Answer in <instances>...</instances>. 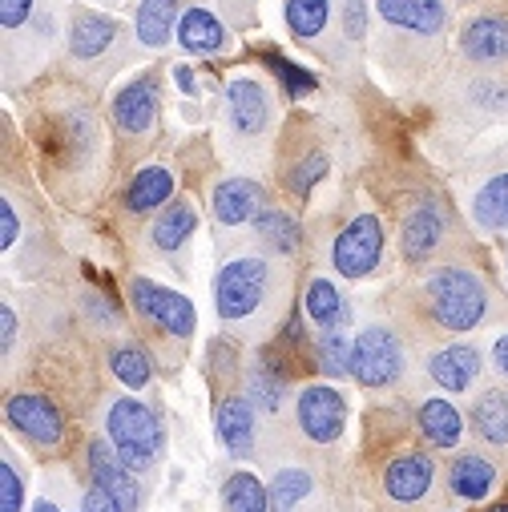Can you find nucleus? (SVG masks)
Wrapping results in <instances>:
<instances>
[{"label":"nucleus","instance_id":"37998d69","mask_svg":"<svg viewBox=\"0 0 508 512\" xmlns=\"http://www.w3.org/2000/svg\"><path fill=\"white\" fill-rule=\"evenodd\" d=\"M492 367H496V375L508 379V335H500V339L492 343Z\"/></svg>","mask_w":508,"mask_h":512},{"label":"nucleus","instance_id":"423d86ee","mask_svg":"<svg viewBox=\"0 0 508 512\" xmlns=\"http://www.w3.org/2000/svg\"><path fill=\"white\" fill-rule=\"evenodd\" d=\"M384 259V222L379 214L351 218L331 242V267L343 279H367Z\"/></svg>","mask_w":508,"mask_h":512},{"label":"nucleus","instance_id":"58836bf2","mask_svg":"<svg viewBox=\"0 0 508 512\" xmlns=\"http://www.w3.org/2000/svg\"><path fill=\"white\" fill-rule=\"evenodd\" d=\"M267 61H271V69L287 81V93H291V97H303L307 89H315V77H311V73H303V69H295L287 57H267Z\"/></svg>","mask_w":508,"mask_h":512},{"label":"nucleus","instance_id":"79ce46f5","mask_svg":"<svg viewBox=\"0 0 508 512\" xmlns=\"http://www.w3.org/2000/svg\"><path fill=\"white\" fill-rule=\"evenodd\" d=\"M0 246L5 250H13V242H17V210H13V202L9 198H0Z\"/></svg>","mask_w":508,"mask_h":512},{"label":"nucleus","instance_id":"72a5a7b5","mask_svg":"<svg viewBox=\"0 0 508 512\" xmlns=\"http://www.w3.org/2000/svg\"><path fill=\"white\" fill-rule=\"evenodd\" d=\"M311 472L303 468H279L275 480H271V508L275 512H295L307 496H311Z\"/></svg>","mask_w":508,"mask_h":512},{"label":"nucleus","instance_id":"c03bdc74","mask_svg":"<svg viewBox=\"0 0 508 512\" xmlns=\"http://www.w3.org/2000/svg\"><path fill=\"white\" fill-rule=\"evenodd\" d=\"M174 77H178V85H186V89L194 93V77H190V69H186V65H178V69H174Z\"/></svg>","mask_w":508,"mask_h":512},{"label":"nucleus","instance_id":"473e14b6","mask_svg":"<svg viewBox=\"0 0 508 512\" xmlns=\"http://www.w3.org/2000/svg\"><path fill=\"white\" fill-rule=\"evenodd\" d=\"M283 17L299 41H319L327 21H331V0H287Z\"/></svg>","mask_w":508,"mask_h":512},{"label":"nucleus","instance_id":"f257e3e1","mask_svg":"<svg viewBox=\"0 0 508 512\" xmlns=\"http://www.w3.org/2000/svg\"><path fill=\"white\" fill-rule=\"evenodd\" d=\"M279 254H234L214 275V311L234 331H267L287 303Z\"/></svg>","mask_w":508,"mask_h":512},{"label":"nucleus","instance_id":"20e7f679","mask_svg":"<svg viewBox=\"0 0 508 512\" xmlns=\"http://www.w3.org/2000/svg\"><path fill=\"white\" fill-rule=\"evenodd\" d=\"M408 371V351L404 339L396 335V327L388 323H367L355 343H351V379L359 388L371 392H388L404 379Z\"/></svg>","mask_w":508,"mask_h":512},{"label":"nucleus","instance_id":"1a4fd4ad","mask_svg":"<svg viewBox=\"0 0 508 512\" xmlns=\"http://www.w3.org/2000/svg\"><path fill=\"white\" fill-rule=\"evenodd\" d=\"M436 488V460L420 448H400L384 472H379V492H384L388 504L396 508H416L432 496Z\"/></svg>","mask_w":508,"mask_h":512},{"label":"nucleus","instance_id":"7ed1b4c3","mask_svg":"<svg viewBox=\"0 0 508 512\" xmlns=\"http://www.w3.org/2000/svg\"><path fill=\"white\" fill-rule=\"evenodd\" d=\"M105 440L117 448V456L130 464L134 472H150L166 448V432L154 408H146L142 400L121 396L105 408Z\"/></svg>","mask_w":508,"mask_h":512},{"label":"nucleus","instance_id":"9d476101","mask_svg":"<svg viewBox=\"0 0 508 512\" xmlns=\"http://www.w3.org/2000/svg\"><path fill=\"white\" fill-rule=\"evenodd\" d=\"M452 214H448V206L444 202H436V198H420L408 214H404V222H400V250H404V259L408 263H428V259H436V254L448 246V238H452Z\"/></svg>","mask_w":508,"mask_h":512},{"label":"nucleus","instance_id":"aec40b11","mask_svg":"<svg viewBox=\"0 0 508 512\" xmlns=\"http://www.w3.org/2000/svg\"><path fill=\"white\" fill-rule=\"evenodd\" d=\"M178 45H182L186 53L214 57V53H226V49H230V29H226V21H222L214 9L194 5V9H186L182 21H178Z\"/></svg>","mask_w":508,"mask_h":512},{"label":"nucleus","instance_id":"ea45409f","mask_svg":"<svg viewBox=\"0 0 508 512\" xmlns=\"http://www.w3.org/2000/svg\"><path fill=\"white\" fill-rule=\"evenodd\" d=\"M81 512H130L125 508L109 488H101V484H93L85 496H81Z\"/></svg>","mask_w":508,"mask_h":512},{"label":"nucleus","instance_id":"0eeeda50","mask_svg":"<svg viewBox=\"0 0 508 512\" xmlns=\"http://www.w3.org/2000/svg\"><path fill=\"white\" fill-rule=\"evenodd\" d=\"M158 77L154 73H142L138 81H130L125 89L113 93L109 101V113H113V130L121 134V142H150L158 134Z\"/></svg>","mask_w":508,"mask_h":512},{"label":"nucleus","instance_id":"a211bd4d","mask_svg":"<svg viewBox=\"0 0 508 512\" xmlns=\"http://www.w3.org/2000/svg\"><path fill=\"white\" fill-rule=\"evenodd\" d=\"M259 408L250 404V396H222L214 408V432L230 456H250L254 436H259Z\"/></svg>","mask_w":508,"mask_h":512},{"label":"nucleus","instance_id":"4468645a","mask_svg":"<svg viewBox=\"0 0 508 512\" xmlns=\"http://www.w3.org/2000/svg\"><path fill=\"white\" fill-rule=\"evenodd\" d=\"M85 464H89V476H93V484H101V488H109L125 508L130 512H138V504H142V484H138V472L125 464L121 456H117V448L109 444V440H89V448H85Z\"/></svg>","mask_w":508,"mask_h":512},{"label":"nucleus","instance_id":"9b49d317","mask_svg":"<svg viewBox=\"0 0 508 512\" xmlns=\"http://www.w3.org/2000/svg\"><path fill=\"white\" fill-rule=\"evenodd\" d=\"M295 424L311 444H335L347 428V400L331 383H307L295 396Z\"/></svg>","mask_w":508,"mask_h":512},{"label":"nucleus","instance_id":"b1692460","mask_svg":"<svg viewBox=\"0 0 508 512\" xmlns=\"http://www.w3.org/2000/svg\"><path fill=\"white\" fill-rule=\"evenodd\" d=\"M416 428H420L424 444L428 448H440V452H448V448H456L464 440V416L456 412V404H448L440 396H432V400L420 404Z\"/></svg>","mask_w":508,"mask_h":512},{"label":"nucleus","instance_id":"a19ab883","mask_svg":"<svg viewBox=\"0 0 508 512\" xmlns=\"http://www.w3.org/2000/svg\"><path fill=\"white\" fill-rule=\"evenodd\" d=\"M0 339H5V359H13V351H17V311L9 303L0 307Z\"/></svg>","mask_w":508,"mask_h":512},{"label":"nucleus","instance_id":"f3484780","mask_svg":"<svg viewBox=\"0 0 508 512\" xmlns=\"http://www.w3.org/2000/svg\"><path fill=\"white\" fill-rule=\"evenodd\" d=\"M375 13L384 17L388 29L412 33L424 41H436L448 25V13H444L440 0H375Z\"/></svg>","mask_w":508,"mask_h":512},{"label":"nucleus","instance_id":"bb28decb","mask_svg":"<svg viewBox=\"0 0 508 512\" xmlns=\"http://www.w3.org/2000/svg\"><path fill=\"white\" fill-rule=\"evenodd\" d=\"M194 226H198L194 206H190V202H170V206L154 218V226H150V242H154L162 254H182L186 242L194 238Z\"/></svg>","mask_w":508,"mask_h":512},{"label":"nucleus","instance_id":"393cba45","mask_svg":"<svg viewBox=\"0 0 508 512\" xmlns=\"http://www.w3.org/2000/svg\"><path fill=\"white\" fill-rule=\"evenodd\" d=\"M246 396L263 416H279L283 412V404H287V371L279 367V359H271V355L254 359V367L246 375Z\"/></svg>","mask_w":508,"mask_h":512},{"label":"nucleus","instance_id":"412c9836","mask_svg":"<svg viewBox=\"0 0 508 512\" xmlns=\"http://www.w3.org/2000/svg\"><path fill=\"white\" fill-rule=\"evenodd\" d=\"M468 420H472V436L484 448L508 456V388H484Z\"/></svg>","mask_w":508,"mask_h":512},{"label":"nucleus","instance_id":"f8f14e48","mask_svg":"<svg viewBox=\"0 0 508 512\" xmlns=\"http://www.w3.org/2000/svg\"><path fill=\"white\" fill-rule=\"evenodd\" d=\"M5 416H9V428L21 432V436H25L33 448H41V452H57V448L65 444V416H61V408H57L49 396H41V392H21V396H13L9 408H5Z\"/></svg>","mask_w":508,"mask_h":512},{"label":"nucleus","instance_id":"c85d7f7f","mask_svg":"<svg viewBox=\"0 0 508 512\" xmlns=\"http://www.w3.org/2000/svg\"><path fill=\"white\" fill-rule=\"evenodd\" d=\"M303 311L319 331H331V327L347 323V303H343V295L331 279H311L303 287Z\"/></svg>","mask_w":508,"mask_h":512},{"label":"nucleus","instance_id":"cd10ccee","mask_svg":"<svg viewBox=\"0 0 508 512\" xmlns=\"http://www.w3.org/2000/svg\"><path fill=\"white\" fill-rule=\"evenodd\" d=\"M178 9L182 0H142L138 5V41L150 49L170 45V37H178Z\"/></svg>","mask_w":508,"mask_h":512},{"label":"nucleus","instance_id":"6ab92c4d","mask_svg":"<svg viewBox=\"0 0 508 512\" xmlns=\"http://www.w3.org/2000/svg\"><path fill=\"white\" fill-rule=\"evenodd\" d=\"M500 484V472L488 456L480 452H460L452 456L448 464V492L460 500V504H484Z\"/></svg>","mask_w":508,"mask_h":512},{"label":"nucleus","instance_id":"7c9ffc66","mask_svg":"<svg viewBox=\"0 0 508 512\" xmlns=\"http://www.w3.org/2000/svg\"><path fill=\"white\" fill-rule=\"evenodd\" d=\"M222 512H275L271 508V488L254 472H234L222 484Z\"/></svg>","mask_w":508,"mask_h":512},{"label":"nucleus","instance_id":"dca6fc26","mask_svg":"<svg viewBox=\"0 0 508 512\" xmlns=\"http://www.w3.org/2000/svg\"><path fill=\"white\" fill-rule=\"evenodd\" d=\"M460 53L472 65L508 61V13H476L460 25Z\"/></svg>","mask_w":508,"mask_h":512},{"label":"nucleus","instance_id":"39448f33","mask_svg":"<svg viewBox=\"0 0 508 512\" xmlns=\"http://www.w3.org/2000/svg\"><path fill=\"white\" fill-rule=\"evenodd\" d=\"M130 307H134V315H138L146 327H154L158 335H170V339H178V343H186V339L194 335L198 315H194V303H190L182 291H170V287L150 283V279H134V283H130Z\"/></svg>","mask_w":508,"mask_h":512},{"label":"nucleus","instance_id":"f704fd0d","mask_svg":"<svg viewBox=\"0 0 508 512\" xmlns=\"http://www.w3.org/2000/svg\"><path fill=\"white\" fill-rule=\"evenodd\" d=\"M351 343L343 327H331V331H319L315 339V355H319V367L327 375H351Z\"/></svg>","mask_w":508,"mask_h":512},{"label":"nucleus","instance_id":"e433bc0d","mask_svg":"<svg viewBox=\"0 0 508 512\" xmlns=\"http://www.w3.org/2000/svg\"><path fill=\"white\" fill-rule=\"evenodd\" d=\"M323 174H327V158H323V154H307V158L291 170V178H287V182H291V190H295L299 198H307V194H311V186H315Z\"/></svg>","mask_w":508,"mask_h":512},{"label":"nucleus","instance_id":"4be33fe9","mask_svg":"<svg viewBox=\"0 0 508 512\" xmlns=\"http://www.w3.org/2000/svg\"><path fill=\"white\" fill-rule=\"evenodd\" d=\"M121 37V25L93 9H73L69 17V49L77 61H97L113 41Z\"/></svg>","mask_w":508,"mask_h":512},{"label":"nucleus","instance_id":"2eb2a0df","mask_svg":"<svg viewBox=\"0 0 508 512\" xmlns=\"http://www.w3.org/2000/svg\"><path fill=\"white\" fill-rule=\"evenodd\" d=\"M424 367H428V379L436 383V388H444L452 396H464V392H472V383L480 379L484 359L468 343H448V347H432Z\"/></svg>","mask_w":508,"mask_h":512},{"label":"nucleus","instance_id":"6e6552de","mask_svg":"<svg viewBox=\"0 0 508 512\" xmlns=\"http://www.w3.org/2000/svg\"><path fill=\"white\" fill-rule=\"evenodd\" d=\"M271 121H275V101L271 89L259 77H234L226 85V125L230 134L242 142H263L271 134Z\"/></svg>","mask_w":508,"mask_h":512},{"label":"nucleus","instance_id":"c756f323","mask_svg":"<svg viewBox=\"0 0 508 512\" xmlns=\"http://www.w3.org/2000/svg\"><path fill=\"white\" fill-rule=\"evenodd\" d=\"M254 234H259V242L271 254H279V259H291V254L299 250V242H303V230L287 210H263L259 218H254Z\"/></svg>","mask_w":508,"mask_h":512},{"label":"nucleus","instance_id":"a18cd8bd","mask_svg":"<svg viewBox=\"0 0 508 512\" xmlns=\"http://www.w3.org/2000/svg\"><path fill=\"white\" fill-rule=\"evenodd\" d=\"M33 512H65V508H57L53 500H37V504H33Z\"/></svg>","mask_w":508,"mask_h":512},{"label":"nucleus","instance_id":"f03ea898","mask_svg":"<svg viewBox=\"0 0 508 512\" xmlns=\"http://www.w3.org/2000/svg\"><path fill=\"white\" fill-rule=\"evenodd\" d=\"M420 303H424L428 323L436 331H448V335L476 331L496 315V299H492L488 279L464 263H444V267L428 271L420 283Z\"/></svg>","mask_w":508,"mask_h":512},{"label":"nucleus","instance_id":"5701e85b","mask_svg":"<svg viewBox=\"0 0 508 512\" xmlns=\"http://www.w3.org/2000/svg\"><path fill=\"white\" fill-rule=\"evenodd\" d=\"M468 210H472V226H480L484 234H508V170L484 178L472 190Z\"/></svg>","mask_w":508,"mask_h":512},{"label":"nucleus","instance_id":"2f4dec72","mask_svg":"<svg viewBox=\"0 0 508 512\" xmlns=\"http://www.w3.org/2000/svg\"><path fill=\"white\" fill-rule=\"evenodd\" d=\"M109 371L117 375L121 388L142 392L146 383L154 379V359H150V351L138 347V343H117V347L109 351Z\"/></svg>","mask_w":508,"mask_h":512},{"label":"nucleus","instance_id":"ddd939ff","mask_svg":"<svg viewBox=\"0 0 508 512\" xmlns=\"http://www.w3.org/2000/svg\"><path fill=\"white\" fill-rule=\"evenodd\" d=\"M267 210V190L250 178H222L214 190H210V218L226 230L234 226H246Z\"/></svg>","mask_w":508,"mask_h":512},{"label":"nucleus","instance_id":"49530a36","mask_svg":"<svg viewBox=\"0 0 508 512\" xmlns=\"http://www.w3.org/2000/svg\"><path fill=\"white\" fill-rule=\"evenodd\" d=\"M488 512H508V500H500V504H492Z\"/></svg>","mask_w":508,"mask_h":512},{"label":"nucleus","instance_id":"4c0bfd02","mask_svg":"<svg viewBox=\"0 0 508 512\" xmlns=\"http://www.w3.org/2000/svg\"><path fill=\"white\" fill-rule=\"evenodd\" d=\"M33 9H37V0H0V29H5V33L25 29Z\"/></svg>","mask_w":508,"mask_h":512},{"label":"nucleus","instance_id":"c9c22d12","mask_svg":"<svg viewBox=\"0 0 508 512\" xmlns=\"http://www.w3.org/2000/svg\"><path fill=\"white\" fill-rule=\"evenodd\" d=\"M21 504H25V476L5 456L0 460V512H21Z\"/></svg>","mask_w":508,"mask_h":512},{"label":"nucleus","instance_id":"a878e982","mask_svg":"<svg viewBox=\"0 0 508 512\" xmlns=\"http://www.w3.org/2000/svg\"><path fill=\"white\" fill-rule=\"evenodd\" d=\"M174 202V174L166 166H146L138 178L125 186V210L130 214H150Z\"/></svg>","mask_w":508,"mask_h":512}]
</instances>
